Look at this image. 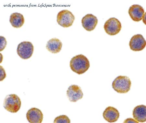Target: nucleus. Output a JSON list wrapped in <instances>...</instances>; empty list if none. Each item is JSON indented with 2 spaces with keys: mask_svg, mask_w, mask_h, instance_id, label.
<instances>
[{
  "mask_svg": "<svg viewBox=\"0 0 146 123\" xmlns=\"http://www.w3.org/2000/svg\"><path fill=\"white\" fill-rule=\"evenodd\" d=\"M70 67L73 72L81 75L88 71L90 67L88 58L82 54H79L73 57L70 62Z\"/></svg>",
  "mask_w": 146,
  "mask_h": 123,
  "instance_id": "1",
  "label": "nucleus"
},
{
  "mask_svg": "<svg viewBox=\"0 0 146 123\" xmlns=\"http://www.w3.org/2000/svg\"><path fill=\"white\" fill-rule=\"evenodd\" d=\"M131 84V80L128 77L119 76L113 81L112 87L117 93L125 94L130 90Z\"/></svg>",
  "mask_w": 146,
  "mask_h": 123,
  "instance_id": "2",
  "label": "nucleus"
},
{
  "mask_svg": "<svg viewBox=\"0 0 146 123\" xmlns=\"http://www.w3.org/2000/svg\"><path fill=\"white\" fill-rule=\"evenodd\" d=\"M21 101L19 98L15 94H9L5 98L3 106L5 109L12 113L17 112L20 110Z\"/></svg>",
  "mask_w": 146,
  "mask_h": 123,
  "instance_id": "3",
  "label": "nucleus"
},
{
  "mask_svg": "<svg viewBox=\"0 0 146 123\" xmlns=\"http://www.w3.org/2000/svg\"><path fill=\"white\" fill-rule=\"evenodd\" d=\"M75 19V16L71 11L64 9L58 13L56 21L61 26L68 28L72 26Z\"/></svg>",
  "mask_w": 146,
  "mask_h": 123,
  "instance_id": "4",
  "label": "nucleus"
},
{
  "mask_svg": "<svg viewBox=\"0 0 146 123\" xmlns=\"http://www.w3.org/2000/svg\"><path fill=\"white\" fill-rule=\"evenodd\" d=\"M34 51V47L31 42L25 41L18 45L17 52L20 58L27 60L31 57Z\"/></svg>",
  "mask_w": 146,
  "mask_h": 123,
  "instance_id": "5",
  "label": "nucleus"
},
{
  "mask_svg": "<svg viewBox=\"0 0 146 123\" xmlns=\"http://www.w3.org/2000/svg\"><path fill=\"white\" fill-rule=\"evenodd\" d=\"M104 28L107 33L110 35H115L121 31L122 28L121 23L117 18L112 17L106 21Z\"/></svg>",
  "mask_w": 146,
  "mask_h": 123,
  "instance_id": "6",
  "label": "nucleus"
},
{
  "mask_svg": "<svg viewBox=\"0 0 146 123\" xmlns=\"http://www.w3.org/2000/svg\"><path fill=\"white\" fill-rule=\"evenodd\" d=\"M146 45L145 40L143 35L140 34L134 35L129 42L130 49L133 51L143 50L145 48Z\"/></svg>",
  "mask_w": 146,
  "mask_h": 123,
  "instance_id": "7",
  "label": "nucleus"
},
{
  "mask_svg": "<svg viewBox=\"0 0 146 123\" xmlns=\"http://www.w3.org/2000/svg\"><path fill=\"white\" fill-rule=\"evenodd\" d=\"M67 95L70 101L76 102L83 98L84 94L80 87L77 85H72L68 88Z\"/></svg>",
  "mask_w": 146,
  "mask_h": 123,
  "instance_id": "8",
  "label": "nucleus"
},
{
  "mask_svg": "<svg viewBox=\"0 0 146 123\" xmlns=\"http://www.w3.org/2000/svg\"><path fill=\"white\" fill-rule=\"evenodd\" d=\"M98 22L97 18L91 14H87L82 18L81 21L82 27L88 31H92L95 29Z\"/></svg>",
  "mask_w": 146,
  "mask_h": 123,
  "instance_id": "9",
  "label": "nucleus"
},
{
  "mask_svg": "<svg viewBox=\"0 0 146 123\" xmlns=\"http://www.w3.org/2000/svg\"><path fill=\"white\" fill-rule=\"evenodd\" d=\"M145 12L142 6L138 4L131 5L129 9L128 13L129 16L133 21L136 22L142 20Z\"/></svg>",
  "mask_w": 146,
  "mask_h": 123,
  "instance_id": "10",
  "label": "nucleus"
},
{
  "mask_svg": "<svg viewBox=\"0 0 146 123\" xmlns=\"http://www.w3.org/2000/svg\"><path fill=\"white\" fill-rule=\"evenodd\" d=\"M26 117L28 121L31 123H41L43 119V113L36 108H32L28 110Z\"/></svg>",
  "mask_w": 146,
  "mask_h": 123,
  "instance_id": "11",
  "label": "nucleus"
},
{
  "mask_svg": "<svg viewBox=\"0 0 146 123\" xmlns=\"http://www.w3.org/2000/svg\"><path fill=\"white\" fill-rule=\"evenodd\" d=\"M104 118L109 122H116L119 117L120 114L116 108L112 106L106 108L103 114Z\"/></svg>",
  "mask_w": 146,
  "mask_h": 123,
  "instance_id": "12",
  "label": "nucleus"
},
{
  "mask_svg": "<svg viewBox=\"0 0 146 123\" xmlns=\"http://www.w3.org/2000/svg\"><path fill=\"white\" fill-rule=\"evenodd\" d=\"M146 106L142 105L136 106L133 112L134 119L138 122H144L146 121Z\"/></svg>",
  "mask_w": 146,
  "mask_h": 123,
  "instance_id": "13",
  "label": "nucleus"
},
{
  "mask_svg": "<svg viewBox=\"0 0 146 123\" xmlns=\"http://www.w3.org/2000/svg\"><path fill=\"white\" fill-rule=\"evenodd\" d=\"M62 43L59 39L54 38L49 40L46 45V49L53 53H59L62 49Z\"/></svg>",
  "mask_w": 146,
  "mask_h": 123,
  "instance_id": "14",
  "label": "nucleus"
},
{
  "mask_svg": "<svg viewBox=\"0 0 146 123\" xmlns=\"http://www.w3.org/2000/svg\"><path fill=\"white\" fill-rule=\"evenodd\" d=\"M9 22L12 26L15 28H20L24 24L25 20L22 14L18 13L11 14Z\"/></svg>",
  "mask_w": 146,
  "mask_h": 123,
  "instance_id": "15",
  "label": "nucleus"
},
{
  "mask_svg": "<svg viewBox=\"0 0 146 123\" xmlns=\"http://www.w3.org/2000/svg\"><path fill=\"white\" fill-rule=\"evenodd\" d=\"M54 122L55 123H70V120L69 117L67 116L66 115H62L56 117L54 120Z\"/></svg>",
  "mask_w": 146,
  "mask_h": 123,
  "instance_id": "16",
  "label": "nucleus"
},
{
  "mask_svg": "<svg viewBox=\"0 0 146 123\" xmlns=\"http://www.w3.org/2000/svg\"><path fill=\"white\" fill-rule=\"evenodd\" d=\"M7 42L5 38L2 36H1V51L3 50L6 47Z\"/></svg>",
  "mask_w": 146,
  "mask_h": 123,
  "instance_id": "17",
  "label": "nucleus"
},
{
  "mask_svg": "<svg viewBox=\"0 0 146 123\" xmlns=\"http://www.w3.org/2000/svg\"><path fill=\"white\" fill-rule=\"evenodd\" d=\"M6 75L5 70L4 68L1 66V80L0 81H2L6 77Z\"/></svg>",
  "mask_w": 146,
  "mask_h": 123,
  "instance_id": "18",
  "label": "nucleus"
},
{
  "mask_svg": "<svg viewBox=\"0 0 146 123\" xmlns=\"http://www.w3.org/2000/svg\"><path fill=\"white\" fill-rule=\"evenodd\" d=\"M124 123H139L138 122L136 121L135 120H134L132 118H129L127 119L124 120Z\"/></svg>",
  "mask_w": 146,
  "mask_h": 123,
  "instance_id": "19",
  "label": "nucleus"
}]
</instances>
